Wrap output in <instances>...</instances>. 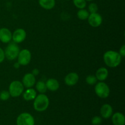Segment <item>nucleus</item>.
<instances>
[{
    "instance_id": "obj_1",
    "label": "nucleus",
    "mask_w": 125,
    "mask_h": 125,
    "mask_svg": "<svg viewBox=\"0 0 125 125\" xmlns=\"http://www.w3.org/2000/svg\"><path fill=\"white\" fill-rule=\"evenodd\" d=\"M103 60L105 64L111 68L117 67L120 64L122 56L119 52L115 51H107L104 54Z\"/></svg>"
},
{
    "instance_id": "obj_2",
    "label": "nucleus",
    "mask_w": 125,
    "mask_h": 125,
    "mask_svg": "<svg viewBox=\"0 0 125 125\" xmlns=\"http://www.w3.org/2000/svg\"><path fill=\"white\" fill-rule=\"evenodd\" d=\"M50 104V100L48 96L44 94L36 96L34 101V108L37 112L46 111Z\"/></svg>"
},
{
    "instance_id": "obj_3",
    "label": "nucleus",
    "mask_w": 125,
    "mask_h": 125,
    "mask_svg": "<svg viewBox=\"0 0 125 125\" xmlns=\"http://www.w3.org/2000/svg\"><path fill=\"white\" fill-rule=\"evenodd\" d=\"M20 52V48L15 43H10L7 45L4 51L5 57L9 61H13L17 58Z\"/></svg>"
},
{
    "instance_id": "obj_4",
    "label": "nucleus",
    "mask_w": 125,
    "mask_h": 125,
    "mask_svg": "<svg viewBox=\"0 0 125 125\" xmlns=\"http://www.w3.org/2000/svg\"><path fill=\"white\" fill-rule=\"evenodd\" d=\"M24 90V85L19 81H13L10 83L9 87L10 95L13 98L20 96Z\"/></svg>"
},
{
    "instance_id": "obj_5",
    "label": "nucleus",
    "mask_w": 125,
    "mask_h": 125,
    "mask_svg": "<svg viewBox=\"0 0 125 125\" xmlns=\"http://www.w3.org/2000/svg\"><path fill=\"white\" fill-rule=\"evenodd\" d=\"M95 92L98 96L101 98H106L110 95V89L103 82H99L95 87Z\"/></svg>"
},
{
    "instance_id": "obj_6",
    "label": "nucleus",
    "mask_w": 125,
    "mask_h": 125,
    "mask_svg": "<svg viewBox=\"0 0 125 125\" xmlns=\"http://www.w3.org/2000/svg\"><path fill=\"white\" fill-rule=\"evenodd\" d=\"M16 123L17 125H35V120L31 114L23 112L18 116Z\"/></svg>"
},
{
    "instance_id": "obj_7",
    "label": "nucleus",
    "mask_w": 125,
    "mask_h": 125,
    "mask_svg": "<svg viewBox=\"0 0 125 125\" xmlns=\"http://www.w3.org/2000/svg\"><path fill=\"white\" fill-rule=\"evenodd\" d=\"M18 62L20 65H27L31 60V53L27 49L20 51L18 56Z\"/></svg>"
},
{
    "instance_id": "obj_8",
    "label": "nucleus",
    "mask_w": 125,
    "mask_h": 125,
    "mask_svg": "<svg viewBox=\"0 0 125 125\" xmlns=\"http://www.w3.org/2000/svg\"><path fill=\"white\" fill-rule=\"evenodd\" d=\"M26 37V32L21 28L16 29L12 34V40L15 43H20L25 40Z\"/></svg>"
},
{
    "instance_id": "obj_9",
    "label": "nucleus",
    "mask_w": 125,
    "mask_h": 125,
    "mask_svg": "<svg viewBox=\"0 0 125 125\" xmlns=\"http://www.w3.org/2000/svg\"><path fill=\"white\" fill-rule=\"evenodd\" d=\"M88 22L91 26L96 28L100 26L103 22L102 17L99 13H90L88 17Z\"/></svg>"
},
{
    "instance_id": "obj_10",
    "label": "nucleus",
    "mask_w": 125,
    "mask_h": 125,
    "mask_svg": "<svg viewBox=\"0 0 125 125\" xmlns=\"http://www.w3.org/2000/svg\"><path fill=\"white\" fill-rule=\"evenodd\" d=\"M35 83V77L32 73H27L22 79V84L26 88H31Z\"/></svg>"
},
{
    "instance_id": "obj_11",
    "label": "nucleus",
    "mask_w": 125,
    "mask_h": 125,
    "mask_svg": "<svg viewBox=\"0 0 125 125\" xmlns=\"http://www.w3.org/2000/svg\"><path fill=\"white\" fill-rule=\"evenodd\" d=\"M12 34L9 29L6 28L0 29V40L2 43H7L12 40Z\"/></svg>"
},
{
    "instance_id": "obj_12",
    "label": "nucleus",
    "mask_w": 125,
    "mask_h": 125,
    "mask_svg": "<svg viewBox=\"0 0 125 125\" xmlns=\"http://www.w3.org/2000/svg\"><path fill=\"white\" fill-rule=\"evenodd\" d=\"M100 114L103 118L108 119L113 114L112 107L109 104H104L100 109Z\"/></svg>"
},
{
    "instance_id": "obj_13",
    "label": "nucleus",
    "mask_w": 125,
    "mask_h": 125,
    "mask_svg": "<svg viewBox=\"0 0 125 125\" xmlns=\"http://www.w3.org/2000/svg\"><path fill=\"white\" fill-rule=\"evenodd\" d=\"M79 80V76L76 73L72 72L67 74L64 79L65 83L68 86L74 85Z\"/></svg>"
},
{
    "instance_id": "obj_14",
    "label": "nucleus",
    "mask_w": 125,
    "mask_h": 125,
    "mask_svg": "<svg viewBox=\"0 0 125 125\" xmlns=\"http://www.w3.org/2000/svg\"><path fill=\"white\" fill-rule=\"evenodd\" d=\"M112 122L114 125H125V118L121 112H115L112 116Z\"/></svg>"
},
{
    "instance_id": "obj_15",
    "label": "nucleus",
    "mask_w": 125,
    "mask_h": 125,
    "mask_svg": "<svg viewBox=\"0 0 125 125\" xmlns=\"http://www.w3.org/2000/svg\"><path fill=\"white\" fill-rule=\"evenodd\" d=\"M108 75L109 72L107 68H104V67H101L96 71L95 76H96L97 80H99L100 81H103L107 79Z\"/></svg>"
},
{
    "instance_id": "obj_16",
    "label": "nucleus",
    "mask_w": 125,
    "mask_h": 125,
    "mask_svg": "<svg viewBox=\"0 0 125 125\" xmlns=\"http://www.w3.org/2000/svg\"><path fill=\"white\" fill-rule=\"evenodd\" d=\"M45 84H46L47 89H48L50 91H56L59 88V83L58 81L55 79H53V78L48 79Z\"/></svg>"
},
{
    "instance_id": "obj_17",
    "label": "nucleus",
    "mask_w": 125,
    "mask_h": 125,
    "mask_svg": "<svg viewBox=\"0 0 125 125\" xmlns=\"http://www.w3.org/2000/svg\"><path fill=\"white\" fill-rule=\"evenodd\" d=\"M37 96V92L32 88H28L23 94V97L26 101H31Z\"/></svg>"
},
{
    "instance_id": "obj_18",
    "label": "nucleus",
    "mask_w": 125,
    "mask_h": 125,
    "mask_svg": "<svg viewBox=\"0 0 125 125\" xmlns=\"http://www.w3.org/2000/svg\"><path fill=\"white\" fill-rule=\"evenodd\" d=\"M39 3L42 8L51 10L55 6V0H39Z\"/></svg>"
},
{
    "instance_id": "obj_19",
    "label": "nucleus",
    "mask_w": 125,
    "mask_h": 125,
    "mask_svg": "<svg viewBox=\"0 0 125 125\" xmlns=\"http://www.w3.org/2000/svg\"><path fill=\"white\" fill-rule=\"evenodd\" d=\"M89 15H90V13H89V11L84 9H79L77 13V16H78V18L79 20H85L87 19Z\"/></svg>"
},
{
    "instance_id": "obj_20",
    "label": "nucleus",
    "mask_w": 125,
    "mask_h": 125,
    "mask_svg": "<svg viewBox=\"0 0 125 125\" xmlns=\"http://www.w3.org/2000/svg\"><path fill=\"white\" fill-rule=\"evenodd\" d=\"M35 88L37 90V91L40 94H45L46 90H47L46 84L43 81H39L37 82L36 85H35Z\"/></svg>"
},
{
    "instance_id": "obj_21",
    "label": "nucleus",
    "mask_w": 125,
    "mask_h": 125,
    "mask_svg": "<svg viewBox=\"0 0 125 125\" xmlns=\"http://www.w3.org/2000/svg\"><path fill=\"white\" fill-rule=\"evenodd\" d=\"M73 4L77 8L79 9H84L87 5L85 0H73Z\"/></svg>"
},
{
    "instance_id": "obj_22",
    "label": "nucleus",
    "mask_w": 125,
    "mask_h": 125,
    "mask_svg": "<svg viewBox=\"0 0 125 125\" xmlns=\"http://www.w3.org/2000/svg\"><path fill=\"white\" fill-rule=\"evenodd\" d=\"M85 81L89 85H94L97 82V79H96L95 76L89 75L88 76H87L86 79H85Z\"/></svg>"
},
{
    "instance_id": "obj_23",
    "label": "nucleus",
    "mask_w": 125,
    "mask_h": 125,
    "mask_svg": "<svg viewBox=\"0 0 125 125\" xmlns=\"http://www.w3.org/2000/svg\"><path fill=\"white\" fill-rule=\"evenodd\" d=\"M10 95L9 92L6 90H3L0 93V100L2 101H6L8 100L10 98Z\"/></svg>"
},
{
    "instance_id": "obj_24",
    "label": "nucleus",
    "mask_w": 125,
    "mask_h": 125,
    "mask_svg": "<svg viewBox=\"0 0 125 125\" xmlns=\"http://www.w3.org/2000/svg\"><path fill=\"white\" fill-rule=\"evenodd\" d=\"M88 9H89V12H90V13H96L98 10V7L97 4L95 3L90 4Z\"/></svg>"
},
{
    "instance_id": "obj_25",
    "label": "nucleus",
    "mask_w": 125,
    "mask_h": 125,
    "mask_svg": "<svg viewBox=\"0 0 125 125\" xmlns=\"http://www.w3.org/2000/svg\"><path fill=\"white\" fill-rule=\"evenodd\" d=\"M102 118L100 116H95L92 118L91 121L93 125H100L102 123Z\"/></svg>"
},
{
    "instance_id": "obj_26",
    "label": "nucleus",
    "mask_w": 125,
    "mask_h": 125,
    "mask_svg": "<svg viewBox=\"0 0 125 125\" xmlns=\"http://www.w3.org/2000/svg\"><path fill=\"white\" fill-rule=\"evenodd\" d=\"M5 59L4 51L1 48H0V63H2Z\"/></svg>"
},
{
    "instance_id": "obj_27",
    "label": "nucleus",
    "mask_w": 125,
    "mask_h": 125,
    "mask_svg": "<svg viewBox=\"0 0 125 125\" xmlns=\"http://www.w3.org/2000/svg\"><path fill=\"white\" fill-rule=\"evenodd\" d=\"M119 54H120V56H122V57H125V45H123L122 47L120 49Z\"/></svg>"
},
{
    "instance_id": "obj_28",
    "label": "nucleus",
    "mask_w": 125,
    "mask_h": 125,
    "mask_svg": "<svg viewBox=\"0 0 125 125\" xmlns=\"http://www.w3.org/2000/svg\"><path fill=\"white\" fill-rule=\"evenodd\" d=\"M39 70H37V69H34V70L32 71V74H34V76H36V75H37V74H39Z\"/></svg>"
},
{
    "instance_id": "obj_29",
    "label": "nucleus",
    "mask_w": 125,
    "mask_h": 125,
    "mask_svg": "<svg viewBox=\"0 0 125 125\" xmlns=\"http://www.w3.org/2000/svg\"><path fill=\"white\" fill-rule=\"evenodd\" d=\"M20 65L19 63H18H18H15V68H18Z\"/></svg>"
},
{
    "instance_id": "obj_30",
    "label": "nucleus",
    "mask_w": 125,
    "mask_h": 125,
    "mask_svg": "<svg viewBox=\"0 0 125 125\" xmlns=\"http://www.w3.org/2000/svg\"><path fill=\"white\" fill-rule=\"evenodd\" d=\"M86 1H94V0H85Z\"/></svg>"
},
{
    "instance_id": "obj_31",
    "label": "nucleus",
    "mask_w": 125,
    "mask_h": 125,
    "mask_svg": "<svg viewBox=\"0 0 125 125\" xmlns=\"http://www.w3.org/2000/svg\"><path fill=\"white\" fill-rule=\"evenodd\" d=\"M67 1H69V0H67Z\"/></svg>"
}]
</instances>
